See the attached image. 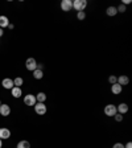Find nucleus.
<instances>
[{
	"label": "nucleus",
	"mask_w": 132,
	"mask_h": 148,
	"mask_svg": "<svg viewBox=\"0 0 132 148\" xmlns=\"http://www.w3.org/2000/svg\"><path fill=\"white\" fill-rule=\"evenodd\" d=\"M24 83V79H23L21 77H17L13 79V85H15L16 87H21V85Z\"/></svg>",
	"instance_id": "obj_19"
},
{
	"label": "nucleus",
	"mask_w": 132,
	"mask_h": 148,
	"mask_svg": "<svg viewBox=\"0 0 132 148\" xmlns=\"http://www.w3.org/2000/svg\"><path fill=\"white\" fill-rule=\"evenodd\" d=\"M116 111L122 115L127 114V112H128V105H127V103H120L119 106H116Z\"/></svg>",
	"instance_id": "obj_8"
},
{
	"label": "nucleus",
	"mask_w": 132,
	"mask_h": 148,
	"mask_svg": "<svg viewBox=\"0 0 132 148\" xmlns=\"http://www.w3.org/2000/svg\"><path fill=\"white\" fill-rule=\"evenodd\" d=\"M106 13H107V16H111V17H114V16H116V15H118L116 7H114V5L108 7V8L106 9Z\"/></svg>",
	"instance_id": "obj_14"
},
{
	"label": "nucleus",
	"mask_w": 132,
	"mask_h": 148,
	"mask_svg": "<svg viewBox=\"0 0 132 148\" xmlns=\"http://www.w3.org/2000/svg\"><path fill=\"white\" fill-rule=\"evenodd\" d=\"M3 147V140H1V139H0V148Z\"/></svg>",
	"instance_id": "obj_29"
},
{
	"label": "nucleus",
	"mask_w": 132,
	"mask_h": 148,
	"mask_svg": "<svg viewBox=\"0 0 132 148\" xmlns=\"http://www.w3.org/2000/svg\"><path fill=\"white\" fill-rule=\"evenodd\" d=\"M11 114V107L8 105H1L0 106V115H3V116H8Z\"/></svg>",
	"instance_id": "obj_10"
},
{
	"label": "nucleus",
	"mask_w": 132,
	"mask_h": 148,
	"mask_svg": "<svg viewBox=\"0 0 132 148\" xmlns=\"http://www.w3.org/2000/svg\"><path fill=\"white\" fill-rule=\"evenodd\" d=\"M8 25H9L8 17H7V16H0V28L3 29V28L8 27Z\"/></svg>",
	"instance_id": "obj_16"
},
{
	"label": "nucleus",
	"mask_w": 132,
	"mask_h": 148,
	"mask_svg": "<svg viewBox=\"0 0 132 148\" xmlns=\"http://www.w3.org/2000/svg\"><path fill=\"white\" fill-rule=\"evenodd\" d=\"M114 119L116 120V122H122V120H123V115L119 114V112H116V114L114 115Z\"/></svg>",
	"instance_id": "obj_23"
},
{
	"label": "nucleus",
	"mask_w": 132,
	"mask_h": 148,
	"mask_svg": "<svg viewBox=\"0 0 132 148\" xmlns=\"http://www.w3.org/2000/svg\"><path fill=\"white\" fill-rule=\"evenodd\" d=\"M11 138V131L8 128H0V139L4 140V139H9Z\"/></svg>",
	"instance_id": "obj_12"
},
{
	"label": "nucleus",
	"mask_w": 132,
	"mask_h": 148,
	"mask_svg": "<svg viewBox=\"0 0 132 148\" xmlns=\"http://www.w3.org/2000/svg\"><path fill=\"white\" fill-rule=\"evenodd\" d=\"M103 112H105L107 116H114V115L118 112V111H116V106H115V105H111V103H110V105H107L105 107Z\"/></svg>",
	"instance_id": "obj_4"
},
{
	"label": "nucleus",
	"mask_w": 132,
	"mask_h": 148,
	"mask_svg": "<svg viewBox=\"0 0 132 148\" xmlns=\"http://www.w3.org/2000/svg\"><path fill=\"white\" fill-rule=\"evenodd\" d=\"M33 107H34V111H36L37 115H45L46 114V110H48V108H46V106H45V103H38V102H37Z\"/></svg>",
	"instance_id": "obj_3"
},
{
	"label": "nucleus",
	"mask_w": 132,
	"mask_h": 148,
	"mask_svg": "<svg viewBox=\"0 0 132 148\" xmlns=\"http://www.w3.org/2000/svg\"><path fill=\"white\" fill-rule=\"evenodd\" d=\"M108 82H110V85L116 83L118 82V77H115V75H110V77H108Z\"/></svg>",
	"instance_id": "obj_21"
},
{
	"label": "nucleus",
	"mask_w": 132,
	"mask_h": 148,
	"mask_svg": "<svg viewBox=\"0 0 132 148\" xmlns=\"http://www.w3.org/2000/svg\"><path fill=\"white\" fill-rule=\"evenodd\" d=\"M17 148H31V143L27 140H20L17 143Z\"/></svg>",
	"instance_id": "obj_18"
},
{
	"label": "nucleus",
	"mask_w": 132,
	"mask_h": 148,
	"mask_svg": "<svg viewBox=\"0 0 132 148\" xmlns=\"http://www.w3.org/2000/svg\"><path fill=\"white\" fill-rule=\"evenodd\" d=\"M122 90H123V87L120 86L119 83H114V85H111V92L114 94V95H118V94H120L122 92Z\"/></svg>",
	"instance_id": "obj_9"
},
{
	"label": "nucleus",
	"mask_w": 132,
	"mask_h": 148,
	"mask_svg": "<svg viewBox=\"0 0 132 148\" xmlns=\"http://www.w3.org/2000/svg\"><path fill=\"white\" fill-rule=\"evenodd\" d=\"M112 148H124V144H122V143H115V144L112 145Z\"/></svg>",
	"instance_id": "obj_24"
},
{
	"label": "nucleus",
	"mask_w": 132,
	"mask_h": 148,
	"mask_svg": "<svg viewBox=\"0 0 132 148\" xmlns=\"http://www.w3.org/2000/svg\"><path fill=\"white\" fill-rule=\"evenodd\" d=\"M1 86L7 90H11L12 87H15V85H13V79H11V78H4V79L1 81Z\"/></svg>",
	"instance_id": "obj_7"
},
{
	"label": "nucleus",
	"mask_w": 132,
	"mask_h": 148,
	"mask_svg": "<svg viewBox=\"0 0 132 148\" xmlns=\"http://www.w3.org/2000/svg\"><path fill=\"white\" fill-rule=\"evenodd\" d=\"M131 3H132L131 0H123V1H122V4H123L124 7H126V5H128V4H131Z\"/></svg>",
	"instance_id": "obj_25"
},
{
	"label": "nucleus",
	"mask_w": 132,
	"mask_h": 148,
	"mask_svg": "<svg viewBox=\"0 0 132 148\" xmlns=\"http://www.w3.org/2000/svg\"><path fill=\"white\" fill-rule=\"evenodd\" d=\"M24 103L27 106H34L37 103L36 95H33V94H28V95H25L24 97Z\"/></svg>",
	"instance_id": "obj_6"
},
{
	"label": "nucleus",
	"mask_w": 132,
	"mask_h": 148,
	"mask_svg": "<svg viewBox=\"0 0 132 148\" xmlns=\"http://www.w3.org/2000/svg\"><path fill=\"white\" fill-rule=\"evenodd\" d=\"M61 9L64 12H69L73 9V1L71 0H62L61 1Z\"/></svg>",
	"instance_id": "obj_5"
},
{
	"label": "nucleus",
	"mask_w": 132,
	"mask_h": 148,
	"mask_svg": "<svg viewBox=\"0 0 132 148\" xmlns=\"http://www.w3.org/2000/svg\"><path fill=\"white\" fill-rule=\"evenodd\" d=\"M3 34H4V32H3V29H1V28H0V37L3 36Z\"/></svg>",
	"instance_id": "obj_28"
},
{
	"label": "nucleus",
	"mask_w": 132,
	"mask_h": 148,
	"mask_svg": "<svg viewBox=\"0 0 132 148\" xmlns=\"http://www.w3.org/2000/svg\"><path fill=\"white\" fill-rule=\"evenodd\" d=\"M36 101L38 102V103H45V101H46V94L45 92H42V91H40L38 94L36 95Z\"/></svg>",
	"instance_id": "obj_15"
},
{
	"label": "nucleus",
	"mask_w": 132,
	"mask_h": 148,
	"mask_svg": "<svg viewBox=\"0 0 132 148\" xmlns=\"http://www.w3.org/2000/svg\"><path fill=\"white\" fill-rule=\"evenodd\" d=\"M77 18L79 20V21L85 20V18H86V12H85V11H81V12H77Z\"/></svg>",
	"instance_id": "obj_20"
},
{
	"label": "nucleus",
	"mask_w": 132,
	"mask_h": 148,
	"mask_svg": "<svg viewBox=\"0 0 132 148\" xmlns=\"http://www.w3.org/2000/svg\"><path fill=\"white\" fill-rule=\"evenodd\" d=\"M118 83H119L122 87L127 86V85L129 83V78L127 77V75H119V77H118Z\"/></svg>",
	"instance_id": "obj_11"
},
{
	"label": "nucleus",
	"mask_w": 132,
	"mask_h": 148,
	"mask_svg": "<svg viewBox=\"0 0 132 148\" xmlns=\"http://www.w3.org/2000/svg\"><path fill=\"white\" fill-rule=\"evenodd\" d=\"M116 11H118V13H119V12H120V13H124V12L127 11V8L123 5V4H120L119 7H116Z\"/></svg>",
	"instance_id": "obj_22"
},
{
	"label": "nucleus",
	"mask_w": 132,
	"mask_h": 148,
	"mask_svg": "<svg viewBox=\"0 0 132 148\" xmlns=\"http://www.w3.org/2000/svg\"><path fill=\"white\" fill-rule=\"evenodd\" d=\"M1 105H3V103H1V101H0V106H1Z\"/></svg>",
	"instance_id": "obj_30"
},
{
	"label": "nucleus",
	"mask_w": 132,
	"mask_h": 148,
	"mask_svg": "<svg viewBox=\"0 0 132 148\" xmlns=\"http://www.w3.org/2000/svg\"><path fill=\"white\" fill-rule=\"evenodd\" d=\"M87 7V0H74L73 1V8L81 12V11H85V8Z\"/></svg>",
	"instance_id": "obj_1"
},
{
	"label": "nucleus",
	"mask_w": 132,
	"mask_h": 148,
	"mask_svg": "<svg viewBox=\"0 0 132 148\" xmlns=\"http://www.w3.org/2000/svg\"><path fill=\"white\" fill-rule=\"evenodd\" d=\"M25 68H27V70H29V71H34L37 69L36 60H34L33 57H29V58H27V61H25Z\"/></svg>",
	"instance_id": "obj_2"
},
{
	"label": "nucleus",
	"mask_w": 132,
	"mask_h": 148,
	"mask_svg": "<svg viewBox=\"0 0 132 148\" xmlns=\"http://www.w3.org/2000/svg\"><path fill=\"white\" fill-rule=\"evenodd\" d=\"M33 73V77L36 78V79H41V78L44 77V71L40 70V69H36L34 71H32Z\"/></svg>",
	"instance_id": "obj_17"
},
{
	"label": "nucleus",
	"mask_w": 132,
	"mask_h": 148,
	"mask_svg": "<svg viewBox=\"0 0 132 148\" xmlns=\"http://www.w3.org/2000/svg\"><path fill=\"white\" fill-rule=\"evenodd\" d=\"M8 28H9V29H13V24H11V23H9V25H8Z\"/></svg>",
	"instance_id": "obj_27"
},
{
	"label": "nucleus",
	"mask_w": 132,
	"mask_h": 148,
	"mask_svg": "<svg viewBox=\"0 0 132 148\" xmlns=\"http://www.w3.org/2000/svg\"><path fill=\"white\" fill-rule=\"evenodd\" d=\"M124 148H132V143H131V142H128L126 145H124Z\"/></svg>",
	"instance_id": "obj_26"
},
{
	"label": "nucleus",
	"mask_w": 132,
	"mask_h": 148,
	"mask_svg": "<svg viewBox=\"0 0 132 148\" xmlns=\"http://www.w3.org/2000/svg\"><path fill=\"white\" fill-rule=\"evenodd\" d=\"M11 94H12L13 98H20L23 95V91H21V87H12L11 89Z\"/></svg>",
	"instance_id": "obj_13"
}]
</instances>
